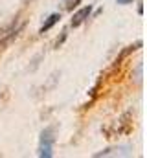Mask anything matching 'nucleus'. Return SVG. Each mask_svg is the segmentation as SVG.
I'll use <instances>...</instances> for the list:
<instances>
[{
    "label": "nucleus",
    "mask_w": 147,
    "mask_h": 158,
    "mask_svg": "<svg viewBox=\"0 0 147 158\" xmlns=\"http://www.w3.org/2000/svg\"><path fill=\"white\" fill-rule=\"evenodd\" d=\"M53 142H55V129L48 127L40 132V143H39V156L52 158L53 155Z\"/></svg>",
    "instance_id": "f257e3e1"
},
{
    "label": "nucleus",
    "mask_w": 147,
    "mask_h": 158,
    "mask_svg": "<svg viewBox=\"0 0 147 158\" xmlns=\"http://www.w3.org/2000/svg\"><path fill=\"white\" fill-rule=\"evenodd\" d=\"M132 145H116V147H109L103 149L99 153H96L94 158H107V156H132Z\"/></svg>",
    "instance_id": "f03ea898"
},
{
    "label": "nucleus",
    "mask_w": 147,
    "mask_h": 158,
    "mask_svg": "<svg viewBox=\"0 0 147 158\" xmlns=\"http://www.w3.org/2000/svg\"><path fill=\"white\" fill-rule=\"evenodd\" d=\"M22 28H24V24H19L17 28H11L6 35H2V39H0V52H4L7 46H11V42L19 37V33L22 31Z\"/></svg>",
    "instance_id": "7ed1b4c3"
},
{
    "label": "nucleus",
    "mask_w": 147,
    "mask_h": 158,
    "mask_svg": "<svg viewBox=\"0 0 147 158\" xmlns=\"http://www.w3.org/2000/svg\"><path fill=\"white\" fill-rule=\"evenodd\" d=\"M90 13H92V7L90 6H85V7H81L79 11H75L74 13V17H72V28H77V26H81L88 17H90Z\"/></svg>",
    "instance_id": "20e7f679"
},
{
    "label": "nucleus",
    "mask_w": 147,
    "mask_h": 158,
    "mask_svg": "<svg viewBox=\"0 0 147 158\" xmlns=\"http://www.w3.org/2000/svg\"><path fill=\"white\" fill-rule=\"evenodd\" d=\"M59 20H61V15H59V13H52V15H50V17L46 19V22H44V24L40 26V33L48 31V30H50V28H52L53 24H57Z\"/></svg>",
    "instance_id": "39448f33"
},
{
    "label": "nucleus",
    "mask_w": 147,
    "mask_h": 158,
    "mask_svg": "<svg viewBox=\"0 0 147 158\" xmlns=\"http://www.w3.org/2000/svg\"><path fill=\"white\" fill-rule=\"evenodd\" d=\"M79 2H81V0H63V6H65V9H66V11H72Z\"/></svg>",
    "instance_id": "423d86ee"
},
{
    "label": "nucleus",
    "mask_w": 147,
    "mask_h": 158,
    "mask_svg": "<svg viewBox=\"0 0 147 158\" xmlns=\"http://www.w3.org/2000/svg\"><path fill=\"white\" fill-rule=\"evenodd\" d=\"M116 4H120V6H125V4H132V0H116Z\"/></svg>",
    "instance_id": "0eeeda50"
}]
</instances>
